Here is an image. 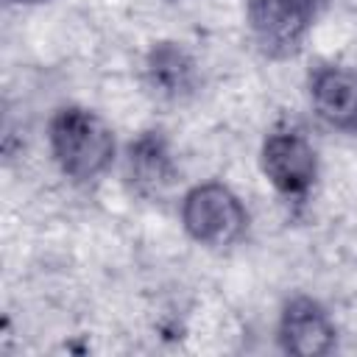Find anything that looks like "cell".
<instances>
[{
    "label": "cell",
    "mask_w": 357,
    "mask_h": 357,
    "mask_svg": "<svg viewBox=\"0 0 357 357\" xmlns=\"http://www.w3.org/2000/svg\"><path fill=\"white\" fill-rule=\"evenodd\" d=\"M318 6L321 0H248V22L268 53L284 56L298 47Z\"/></svg>",
    "instance_id": "obj_3"
},
{
    "label": "cell",
    "mask_w": 357,
    "mask_h": 357,
    "mask_svg": "<svg viewBox=\"0 0 357 357\" xmlns=\"http://www.w3.org/2000/svg\"><path fill=\"white\" fill-rule=\"evenodd\" d=\"M126 167H128L131 184L139 192H159L173 178V162H170L167 142L156 131H148V134L137 137L128 145Z\"/></svg>",
    "instance_id": "obj_8"
},
{
    "label": "cell",
    "mask_w": 357,
    "mask_h": 357,
    "mask_svg": "<svg viewBox=\"0 0 357 357\" xmlns=\"http://www.w3.org/2000/svg\"><path fill=\"white\" fill-rule=\"evenodd\" d=\"M47 142L53 162L73 181L98 178L114 159L112 128L89 109L64 106L47 126Z\"/></svg>",
    "instance_id": "obj_1"
},
{
    "label": "cell",
    "mask_w": 357,
    "mask_h": 357,
    "mask_svg": "<svg viewBox=\"0 0 357 357\" xmlns=\"http://www.w3.org/2000/svg\"><path fill=\"white\" fill-rule=\"evenodd\" d=\"M181 223H184V231L195 243L223 248V245H231L245 231L248 215L240 198L229 187L218 181H206V184L192 187L184 195Z\"/></svg>",
    "instance_id": "obj_2"
},
{
    "label": "cell",
    "mask_w": 357,
    "mask_h": 357,
    "mask_svg": "<svg viewBox=\"0 0 357 357\" xmlns=\"http://www.w3.org/2000/svg\"><path fill=\"white\" fill-rule=\"evenodd\" d=\"M279 343L284 351L301 357L326 354L335 346V324L315 298L296 296L284 304L279 321Z\"/></svg>",
    "instance_id": "obj_5"
},
{
    "label": "cell",
    "mask_w": 357,
    "mask_h": 357,
    "mask_svg": "<svg viewBox=\"0 0 357 357\" xmlns=\"http://www.w3.org/2000/svg\"><path fill=\"white\" fill-rule=\"evenodd\" d=\"M310 100L324 123L357 131V73L343 67L318 70L310 81Z\"/></svg>",
    "instance_id": "obj_6"
},
{
    "label": "cell",
    "mask_w": 357,
    "mask_h": 357,
    "mask_svg": "<svg viewBox=\"0 0 357 357\" xmlns=\"http://www.w3.org/2000/svg\"><path fill=\"white\" fill-rule=\"evenodd\" d=\"M145 73H148L153 92H159L162 98H170V100L190 95L195 86V61L176 42H159L148 53Z\"/></svg>",
    "instance_id": "obj_7"
},
{
    "label": "cell",
    "mask_w": 357,
    "mask_h": 357,
    "mask_svg": "<svg viewBox=\"0 0 357 357\" xmlns=\"http://www.w3.org/2000/svg\"><path fill=\"white\" fill-rule=\"evenodd\" d=\"M11 3H22V6H36V3H47V0H11Z\"/></svg>",
    "instance_id": "obj_9"
},
{
    "label": "cell",
    "mask_w": 357,
    "mask_h": 357,
    "mask_svg": "<svg viewBox=\"0 0 357 357\" xmlns=\"http://www.w3.org/2000/svg\"><path fill=\"white\" fill-rule=\"evenodd\" d=\"M262 170L284 195H304L318 173L315 148L298 131H276L262 145Z\"/></svg>",
    "instance_id": "obj_4"
}]
</instances>
